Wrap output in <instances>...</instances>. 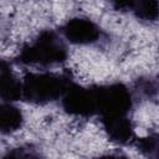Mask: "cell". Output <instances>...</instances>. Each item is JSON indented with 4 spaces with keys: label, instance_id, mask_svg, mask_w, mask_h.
Here are the masks:
<instances>
[{
    "label": "cell",
    "instance_id": "8",
    "mask_svg": "<svg viewBox=\"0 0 159 159\" xmlns=\"http://www.w3.org/2000/svg\"><path fill=\"white\" fill-rule=\"evenodd\" d=\"M22 112L11 102L0 104V134H11L22 125Z\"/></svg>",
    "mask_w": 159,
    "mask_h": 159
},
{
    "label": "cell",
    "instance_id": "11",
    "mask_svg": "<svg viewBox=\"0 0 159 159\" xmlns=\"http://www.w3.org/2000/svg\"><path fill=\"white\" fill-rule=\"evenodd\" d=\"M116 10H129L132 0H108Z\"/></svg>",
    "mask_w": 159,
    "mask_h": 159
},
{
    "label": "cell",
    "instance_id": "3",
    "mask_svg": "<svg viewBox=\"0 0 159 159\" xmlns=\"http://www.w3.org/2000/svg\"><path fill=\"white\" fill-rule=\"evenodd\" d=\"M96 114L101 118L127 116L133 106L132 93L123 83L116 82L93 87Z\"/></svg>",
    "mask_w": 159,
    "mask_h": 159
},
{
    "label": "cell",
    "instance_id": "7",
    "mask_svg": "<svg viewBox=\"0 0 159 159\" xmlns=\"http://www.w3.org/2000/svg\"><path fill=\"white\" fill-rule=\"evenodd\" d=\"M22 98V82L14 75L11 66L0 58V99L14 102Z\"/></svg>",
    "mask_w": 159,
    "mask_h": 159
},
{
    "label": "cell",
    "instance_id": "5",
    "mask_svg": "<svg viewBox=\"0 0 159 159\" xmlns=\"http://www.w3.org/2000/svg\"><path fill=\"white\" fill-rule=\"evenodd\" d=\"M63 36L67 41L75 45H92L101 39L99 26L86 17H72L70 19L63 29Z\"/></svg>",
    "mask_w": 159,
    "mask_h": 159
},
{
    "label": "cell",
    "instance_id": "4",
    "mask_svg": "<svg viewBox=\"0 0 159 159\" xmlns=\"http://www.w3.org/2000/svg\"><path fill=\"white\" fill-rule=\"evenodd\" d=\"M65 112L76 117H91L96 114V99L93 87H81L72 83L61 97Z\"/></svg>",
    "mask_w": 159,
    "mask_h": 159
},
{
    "label": "cell",
    "instance_id": "1",
    "mask_svg": "<svg viewBox=\"0 0 159 159\" xmlns=\"http://www.w3.org/2000/svg\"><path fill=\"white\" fill-rule=\"evenodd\" d=\"M22 82V98L34 104H47L60 99L73 83L70 76L50 72L27 73Z\"/></svg>",
    "mask_w": 159,
    "mask_h": 159
},
{
    "label": "cell",
    "instance_id": "2",
    "mask_svg": "<svg viewBox=\"0 0 159 159\" xmlns=\"http://www.w3.org/2000/svg\"><path fill=\"white\" fill-rule=\"evenodd\" d=\"M66 58L67 48L63 41L56 32L46 30L21 48L17 61L26 66L47 67L62 63Z\"/></svg>",
    "mask_w": 159,
    "mask_h": 159
},
{
    "label": "cell",
    "instance_id": "9",
    "mask_svg": "<svg viewBox=\"0 0 159 159\" xmlns=\"http://www.w3.org/2000/svg\"><path fill=\"white\" fill-rule=\"evenodd\" d=\"M129 11H132L140 20L155 21L158 17V1L157 0H132Z\"/></svg>",
    "mask_w": 159,
    "mask_h": 159
},
{
    "label": "cell",
    "instance_id": "6",
    "mask_svg": "<svg viewBox=\"0 0 159 159\" xmlns=\"http://www.w3.org/2000/svg\"><path fill=\"white\" fill-rule=\"evenodd\" d=\"M108 138L118 144H127L134 138V127L127 116L101 118Z\"/></svg>",
    "mask_w": 159,
    "mask_h": 159
},
{
    "label": "cell",
    "instance_id": "10",
    "mask_svg": "<svg viewBox=\"0 0 159 159\" xmlns=\"http://www.w3.org/2000/svg\"><path fill=\"white\" fill-rule=\"evenodd\" d=\"M137 145L143 154L148 157L155 155L158 152V137L157 134H149L147 137L139 138L137 140Z\"/></svg>",
    "mask_w": 159,
    "mask_h": 159
}]
</instances>
